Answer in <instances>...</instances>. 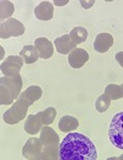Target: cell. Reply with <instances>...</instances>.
Instances as JSON below:
<instances>
[{"mask_svg": "<svg viewBox=\"0 0 123 160\" xmlns=\"http://www.w3.org/2000/svg\"><path fill=\"white\" fill-rule=\"evenodd\" d=\"M79 2H80V6L82 9H90V8L94 6L95 0H80Z\"/></svg>", "mask_w": 123, "mask_h": 160, "instance_id": "obj_25", "label": "cell"}, {"mask_svg": "<svg viewBox=\"0 0 123 160\" xmlns=\"http://www.w3.org/2000/svg\"><path fill=\"white\" fill-rule=\"evenodd\" d=\"M68 2H69V0H54L53 5L54 6H65Z\"/></svg>", "mask_w": 123, "mask_h": 160, "instance_id": "obj_27", "label": "cell"}, {"mask_svg": "<svg viewBox=\"0 0 123 160\" xmlns=\"http://www.w3.org/2000/svg\"><path fill=\"white\" fill-rule=\"evenodd\" d=\"M59 160H97V149L89 137L70 132L59 145Z\"/></svg>", "mask_w": 123, "mask_h": 160, "instance_id": "obj_1", "label": "cell"}, {"mask_svg": "<svg viewBox=\"0 0 123 160\" xmlns=\"http://www.w3.org/2000/svg\"><path fill=\"white\" fill-rule=\"evenodd\" d=\"M54 15V5L51 1H41L35 8V16L41 21H49Z\"/></svg>", "mask_w": 123, "mask_h": 160, "instance_id": "obj_11", "label": "cell"}, {"mask_svg": "<svg viewBox=\"0 0 123 160\" xmlns=\"http://www.w3.org/2000/svg\"><path fill=\"white\" fill-rule=\"evenodd\" d=\"M22 155L26 160H42L43 144L40 138L31 137L22 147Z\"/></svg>", "mask_w": 123, "mask_h": 160, "instance_id": "obj_5", "label": "cell"}, {"mask_svg": "<svg viewBox=\"0 0 123 160\" xmlns=\"http://www.w3.org/2000/svg\"><path fill=\"white\" fill-rule=\"evenodd\" d=\"M36 116L38 117V120L41 121L43 126H49L57 116V110L54 107H47L46 110L37 112Z\"/></svg>", "mask_w": 123, "mask_h": 160, "instance_id": "obj_18", "label": "cell"}, {"mask_svg": "<svg viewBox=\"0 0 123 160\" xmlns=\"http://www.w3.org/2000/svg\"><path fill=\"white\" fill-rule=\"evenodd\" d=\"M0 84L7 86L12 91V94H14V96H15L16 100L20 98L21 92H22L21 91L22 90V78H21V74H16V75H4L0 79Z\"/></svg>", "mask_w": 123, "mask_h": 160, "instance_id": "obj_8", "label": "cell"}, {"mask_svg": "<svg viewBox=\"0 0 123 160\" xmlns=\"http://www.w3.org/2000/svg\"><path fill=\"white\" fill-rule=\"evenodd\" d=\"M25 62L20 56H9L1 63V73L4 75H16L20 74L21 68Z\"/></svg>", "mask_w": 123, "mask_h": 160, "instance_id": "obj_6", "label": "cell"}, {"mask_svg": "<svg viewBox=\"0 0 123 160\" xmlns=\"http://www.w3.org/2000/svg\"><path fill=\"white\" fill-rule=\"evenodd\" d=\"M113 43H115V40H113V36L111 33L101 32L95 38L94 48L99 53H106V52L110 51V48L113 46Z\"/></svg>", "mask_w": 123, "mask_h": 160, "instance_id": "obj_10", "label": "cell"}, {"mask_svg": "<svg viewBox=\"0 0 123 160\" xmlns=\"http://www.w3.org/2000/svg\"><path fill=\"white\" fill-rule=\"evenodd\" d=\"M87 35H89L87 30L85 27H81V26H76L69 32V36H70L71 41L75 42L76 44H80L87 40Z\"/></svg>", "mask_w": 123, "mask_h": 160, "instance_id": "obj_19", "label": "cell"}, {"mask_svg": "<svg viewBox=\"0 0 123 160\" xmlns=\"http://www.w3.org/2000/svg\"><path fill=\"white\" fill-rule=\"evenodd\" d=\"M28 102L25 100L22 96H20L15 103L11 105V107L5 111L2 120L6 124H17L20 121H22L25 117H27V111H28Z\"/></svg>", "mask_w": 123, "mask_h": 160, "instance_id": "obj_2", "label": "cell"}, {"mask_svg": "<svg viewBox=\"0 0 123 160\" xmlns=\"http://www.w3.org/2000/svg\"><path fill=\"white\" fill-rule=\"evenodd\" d=\"M20 96H22L25 100L28 102V105H33L36 101H38L42 96V89L38 85H31L25 91L21 92Z\"/></svg>", "mask_w": 123, "mask_h": 160, "instance_id": "obj_16", "label": "cell"}, {"mask_svg": "<svg viewBox=\"0 0 123 160\" xmlns=\"http://www.w3.org/2000/svg\"><path fill=\"white\" fill-rule=\"evenodd\" d=\"M78 127H79V121L74 116L65 115L58 122V128L62 132H71V131H75Z\"/></svg>", "mask_w": 123, "mask_h": 160, "instance_id": "obj_17", "label": "cell"}, {"mask_svg": "<svg viewBox=\"0 0 123 160\" xmlns=\"http://www.w3.org/2000/svg\"><path fill=\"white\" fill-rule=\"evenodd\" d=\"M121 88H122V94H123V84H121Z\"/></svg>", "mask_w": 123, "mask_h": 160, "instance_id": "obj_30", "label": "cell"}, {"mask_svg": "<svg viewBox=\"0 0 123 160\" xmlns=\"http://www.w3.org/2000/svg\"><path fill=\"white\" fill-rule=\"evenodd\" d=\"M105 95L110 100H120L123 98L122 88L118 84H108L105 89Z\"/></svg>", "mask_w": 123, "mask_h": 160, "instance_id": "obj_22", "label": "cell"}, {"mask_svg": "<svg viewBox=\"0 0 123 160\" xmlns=\"http://www.w3.org/2000/svg\"><path fill=\"white\" fill-rule=\"evenodd\" d=\"M40 139H41L43 147L52 145V144H61L62 142L58 133L49 126H43V128L40 132Z\"/></svg>", "mask_w": 123, "mask_h": 160, "instance_id": "obj_13", "label": "cell"}, {"mask_svg": "<svg viewBox=\"0 0 123 160\" xmlns=\"http://www.w3.org/2000/svg\"><path fill=\"white\" fill-rule=\"evenodd\" d=\"M20 57L23 59L25 64H33L35 62H37L40 58V54L36 49L35 46L32 44H27L25 47H22L20 51Z\"/></svg>", "mask_w": 123, "mask_h": 160, "instance_id": "obj_15", "label": "cell"}, {"mask_svg": "<svg viewBox=\"0 0 123 160\" xmlns=\"http://www.w3.org/2000/svg\"><path fill=\"white\" fill-rule=\"evenodd\" d=\"M54 46L58 53L61 54H69L71 51H74L76 48V43L73 42L69 35H63L61 37L54 40Z\"/></svg>", "mask_w": 123, "mask_h": 160, "instance_id": "obj_12", "label": "cell"}, {"mask_svg": "<svg viewBox=\"0 0 123 160\" xmlns=\"http://www.w3.org/2000/svg\"><path fill=\"white\" fill-rule=\"evenodd\" d=\"M106 160H123V154H121L120 157H110Z\"/></svg>", "mask_w": 123, "mask_h": 160, "instance_id": "obj_28", "label": "cell"}, {"mask_svg": "<svg viewBox=\"0 0 123 160\" xmlns=\"http://www.w3.org/2000/svg\"><path fill=\"white\" fill-rule=\"evenodd\" d=\"M0 51H1V58L4 57V47H0Z\"/></svg>", "mask_w": 123, "mask_h": 160, "instance_id": "obj_29", "label": "cell"}, {"mask_svg": "<svg viewBox=\"0 0 123 160\" xmlns=\"http://www.w3.org/2000/svg\"><path fill=\"white\" fill-rule=\"evenodd\" d=\"M43 128V124L41 123V121L38 120V117L36 115H28L25 120V126L23 129L26 133L31 134V136H36L37 133L41 132V129Z\"/></svg>", "mask_w": 123, "mask_h": 160, "instance_id": "obj_14", "label": "cell"}, {"mask_svg": "<svg viewBox=\"0 0 123 160\" xmlns=\"http://www.w3.org/2000/svg\"><path fill=\"white\" fill-rule=\"evenodd\" d=\"M25 33V25L17 19H9L0 25V37L7 40L10 37H20Z\"/></svg>", "mask_w": 123, "mask_h": 160, "instance_id": "obj_4", "label": "cell"}, {"mask_svg": "<svg viewBox=\"0 0 123 160\" xmlns=\"http://www.w3.org/2000/svg\"><path fill=\"white\" fill-rule=\"evenodd\" d=\"M89 58H90L89 53L84 48H78V47L68 54L69 65L71 68H74V69H80V68H82L86 64V62L89 60Z\"/></svg>", "mask_w": 123, "mask_h": 160, "instance_id": "obj_7", "label": "cell"}, {"mask_svg": "<svg viewBox=\"0 0 123 160\" xmlns=\"http://www.w3.org/2000/svg\"><path fill=\"white\" fill-rule=\"evenodd\" d=\"M35 47L42 59H49L54 53V46L48 38L38 37L35 40Z\"/></svg>", "mask_w": 123, "mask_h": 160, "instance_id": "obj_9", "label": "cell"}, {"mask_svg": "<svg viewBox=\"0 0 123 160\" xmlns=\"http://www.w3.org/2000/svg\"><path fill=\"white\" fill-rule=\"evenodd\" d=\"M110 105H111V100H110L105 94H102L101 96H99L97 100H96V102H95L96 111L100 112V113L106 112V111L110 108Z\"/></svg>", "mask_w": 123, "mask_h": 160, "instance_id": "obj_24", "label": "cell"}, {"mask_svg": "<svg viewBox=\"0 0 123 160\" xmlns=\"http://www.w3.org/2000/svg\"><path fill=\"white\" fill-rule=\"evenodd\" d=\"M108 138L116 148L123 150V111L112 117L108 128Z\"/></svg>", "mask_w": 123, "mask_h": 160, "instance_id": "obj_3", "label": "cell"}, {"mask_svg": "<svg viewBox=\"0 0 123 160\" xmlns=\"http://www.w3.org/2000/svg\"><path fill=\"white\" fill-rule=\"evenodd\" d=\"M14 101H16V99H15L12 91L7 86L0 84V103L1 105H12Z\"/></svg>", "mask_w": 123, "mask_h": 160, "instance_id": "obj_23", "label": "cell"}, {"mask_svg": "<svg viewBox=\"0 0 123 160\" xmlns=\"http://www.w3.org/2000/svg\"><path fill=\"white\" fill-rule=\"evenodd\" d=\"M59 145L61 144H52L43 147L42 160H59Z\"/></svg>", "mask_w": 123, "mask_h": 160, "instance_id": "obj_20", "label": "cell"}, {"mask_svg": "<svg viewBox=\"0 0 123 160\" xmlns=\"http://www.w3.org/2000/svg\"><path fill=\"white\" fill-rule=\"evenodd\" d=\"M14 11H15V6L11 1H9V0L0 1V19L2 22L5 19H7V20L11 19V15L14 14Z\"/></svg>", "mask_w": 123, "mask_h": 160, "instance_id": "obj_21", "label": "cell"}, {"mask_svg": "<svg viewBox=\"0 0 123 160\" xmlns=\"http://www.w3.org/2000/svg\"><path fill=\"white\" fill-rule=\"evenodd\" d=\"M116 60H117V63L123 68V51H120V52L116 53Z\"/></svg>", "mask_w": 123, "mask_h": 160, "instance_id": "obj_26", "label": "cell"}]
</instances>
